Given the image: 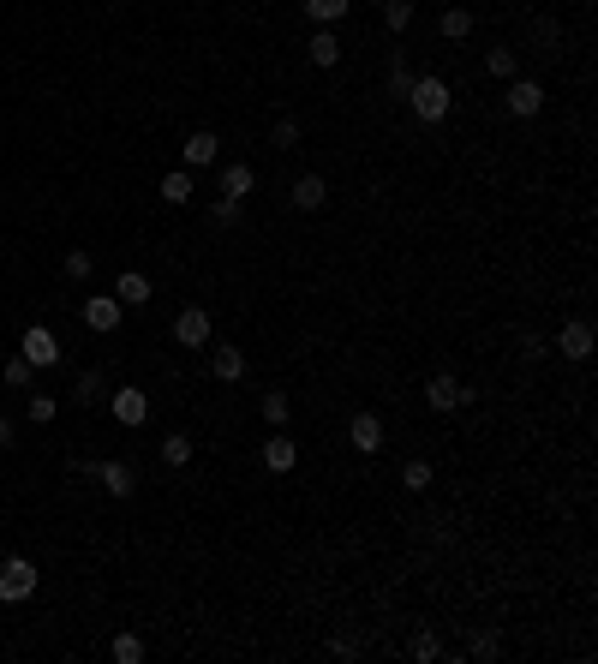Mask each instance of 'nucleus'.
<instances>
[{
	"label": "nucleus",
	"mask_w": 598,
	"mask_h": 664,
	"mask_svg": "<svg viewBox=\"0 0 598 664\" xmlns=\"http://www.w3.org/2000/svg\"><path fill=\"white\" fill-rule=\"evenodd\" d=\"M180 156H185V168H210V162H222V138L215 132H192L180 144Z\"/></svg>",
	"instance_id": "nucleus-12"
},
{
	"label": "nucleus",
	"mask_w": 598,
	"mask_h": 664,
	"mask_svg": "<svg viewBox=\"0 0 598 664\" xmlns=\"http://www.w3.org/2000/svg\"><path fill=\"white\" fill-rule=\"evenodd\" d=\"M401 485H407V491H425L431 485V461H407L401 467Z\"/></svg>",
	"instance_id": "nucleus-30"
},
{
	"label": "nucleus",
	"mask_w": 598,
	"mask_h": 664,
	"mask_svg": "<svg viewBox=\"0 0 598 664\" xmlns=\"http://www.w3.org/2000/svg\"><path fill=\"white\" fill-rule=\"evenodd\" d=\"M215 222L234 228V222H240V198H215Z\"/></svg>",
	"instance_id": "nucleus-34"
},
{
	"label": "nucleus",
	"mask_w": 598,
	"mask_h": 664,
	"mask_svg": "<svg viewBox=\"0 0 598 664\" xmlns=\"http://www.w3.org/2000/svg\"><path fill=\"white\" fill-rule=\"evenodd\" d=\"M55 413H60V401H55V395H30V419H36V425H48Z\"/></svg>",
	"instance_id": "nucleus-31"
},
{
	"label": "nucleus",
	"mask_w": 598,
	"mask_h": 664,
	"mask_svg": "<svg viewBox=\"0 0 598 664\" xmlns=\"http://www.w3.org/2000/svg\"><path fill=\"white\" fill-rule=\"evenodd\" d=\"M162 461H168V467H185V461H192V437H185V431H168V437H162Z\"/></svg>",
	"instance_id": "nucleus-22"
},
{
	"label": "nucleus",
	"mask_w": 598,
	"mask_h": 664,
	"mask_svg": "<svg viewBox=\"0 0 598 664\" xmlns=\"http://www.w3.org/2000/svg\"><path fill=\"white\" fill-rule=\"evenodd\" d=\"M174 342L180 347H210V312H204V305H185L180 318H174Z\"/></svg>",
	"instance_id": "nucleus-6"
},
{
	"label": "nucleus",
	"mask_w": 598,
	"mask_h": 664,
	"mask_svg": "<svg viewBox=\"0 0 598 664\" xmlns=\"http://www.w3.org/2000/svg\"><path fill=\"white\" fill-rule=\"evenodd\" d=\"M30 592H36V563H30V557H6V563H0V599L18 605Z\"/></svg>",
	"instance_id": "nucleus-3"
},
{
	"label": "nucleus",
	"mask_w": 598,
	"mask_h": 664,
	"mask_svg": "<svg viewBox=\"0 0 598 664\" xmlns=\"http://www.w3.org/2000/svg\"><path fill=\"white\" fill-rule=\"evenodd\" d=\"M533 43H544V48L556 43V18H539V25H533Z\"/></svg>",
	"instance_id": "nucleus-37"
},
{
	"label": "nucleus",
	"mask_w": 598,
	"mask_h": 664,
	"mask_svg": "<svg viewBox=\"0 0 598 664\" xmlns=\"http://www.w3.org/2000/svg\"><path fill=\"white\" fill-rule=\"evenodd\" d=\"M305 60H312V66H324V73H329V66L342 60V36H335V30H329V25H317V30H312V43H305Z\"/></svg>",
	"instance_id": "nucleus-13"
},
{
	"label": "nucleus",
	"mask_w": 598,
	"mask_h": 664,
	"mask_svg": "<svg viewBox=\"0 0 598 664\" xmlns=\"http://www.w3.org/2000/svg\"><path fill=\"white\" fill-rule=\"evenodd\" d=\"M389 90H395V96L414 90V73H407V55H401V48H395V60H389Z\"/></svg>",
	"instance_id": "nucleus-27"
},
{
	"label": "nucleus",
	"mask_w": 598,
	"mask_h": 664,
	"mask_svg": "<svg viewBox=\"0 0 598 664\" xmlns=\"http://www.w3.org/2000/svg\"><path fill=\"white\" fill-rule=\"evenodd\" d=\"M497 652H503L497 635H479V640H473V659H497Z\"/></svg>",
	"instance_id": "nucleus-36"
},
{
	"label": "nucleus",
	"mask_w": 598,
	"mask_h": 664,
	"mask_svg": "<svg viewBox=\"0 0 598 664\" xmlns=\"http://www.w3.org/2000/svg\"><path fill=\"white\" fill-rule=\"evenodd\" d=\"M556 347H563V360H586V353H593V323L569 318L563 330H556Z\"/></svg>",
	"instance_id": "nucleus-11"
},
{
	"label": "nucleus",
	"mask_w": 598,
	"mask_h": 664,
	"mask_svg": "<svg viewBox=\"0 0 598 664\" xmlns=\"http://www.w3.org/2000/svg\"><path fill=\"white\" fill-rule=\"evenodd\" d=\"M484 73H491V78H514V48L509 43L491 48V55H484Z\"/></svg>",
	"instance_id": "nucleus-24"
},
{
	"label": "nucleus",
	"mask_w": 598,
	"mask_h": 664,
	"mask_svg": "<svg viewBox=\"0 0 598 664\" xmlns=\"http://www.w3.org/2000/svg\"><path fill=\"white\" fill-rule=\"evenodd\" d=\"M407 102H414V114L425 120V126H437V120L449 114V102H455V90L443 84L437 73H425V78H414V90H407Z\"/></svg>",
	"instance_id": "nucleus-1"
},
{
	"label": "nucleus",
	"mask_w": 598,
	"mask_h": 664,
	"mask_svg": "<svg viewBox=\"0 0 598 664\" xmlns=\"http://www.w3.org/2000/svg\"><path fill=\"white\" fill-rule=\"evenodd\" d=\"M108 652H115V664H138L144 659V640L138 635H115V647H108Z\"/></svg>",
	"instance_id": "nucleus-28"
},
{
	"label": "nucleus",
	"mask_w": 598,
	"mask_h": 664,
	"mask_svg": "<svg viewBox=\"0 0 598 664\" xmlns=\"http://www.w3.org/2000/svg\"><path fill=\"white\" fill-rule=\"evenodd\" d=\"M437 30H443V36H449V43H461V36H467V30H473V13H467V6H449V13L437 18Z\"/></svg>",
	"instance_id": "nucleus-21"
},
{
	"label": "nucleus",
	"mask_w": 598,
	"mask_h": 664,
	"mask_svg": "<svg viewBox=\"0 0 598 664\" xmlns=\"http://www.w3.org/2000/svg\"><path fill=\"white\" fill-rule=\"evenodd\" d=\"M85 479H102V491H108V497H132V485H138L126 461H96V467H85Z\"/></svg>",
	"instance_id": "nucleus-10"
},
{
	"label": "nucleus",
	"mask_w": 598,
	"mask_h": 664,
	"mask_svg": "<svg viewBox=\"0 0 598 664\" xmlns=\"http://www.w3.org/2000/svg\"><path fill=\"white\" fill-rule=\"evenodd\" d=\"M294 203H299V210H324V203H329L324 173H299V180H294Z\"/></svg>",
	"instance_id": "nucleus-15"
},
{
	"label": "nucleus",
	"mask_w": 598,
	"mask_h": 664,
	"mask_svg": "<svg viewBox=\"0 0 598 664\" xmlns=\"http://www.w3.org/2000/svg\"><path fill=\"white\" fill-rule=\"evenodd\" d=\"M162 203H192V168H174V173H162Z\"/></svg>",
	"instance_id": "nucleus-19"
},
{
	"label": "nucleus",
	"mask_w": 598,
	"mask_h": 664,
	"mask_svg": "<svg viewBox=\"0 0 598 664\" xmlns=\"http://www.w3.org/2000/svg\"><path fill=\"white\" fill-rule=\"evenodd\" d=\"M544 108V84L539 78H509V114L514 120H533Z\"/></svg>",
	"instance_id": "nucleus-8"
},
{
	"label": "nucleus",
	"mask_w": 598,
	"mask_h": 664,
	"mask_svg": "<svg viewBox=\"0 0 598 664\" xmlns=\"http://www.w3.org/2000/svg\"><path fill=\"white\" fill-rule=\"evenodd\" d=\"M150 293H156V288H150V275H138V270H126L115 282V300L120 305H150Z\"/></svg>",
	"instance_id": "nucleus-16"
},
{
	"label": "nucleus",
	"mask_w": 598,
	"mask_h": 664,
	"mask_svg": "<svg viewBox=\"0 0 598 664\" xmlns=\"http://www.w3.org/2000/svg\"><path fill=\"white\" fill-rule=\"evenodd\" d=\"M347 443H354L359 455H377V449H384V419L377 413H354L347 419Z\"/></svg>",
	"instance_id": "nucleus-9"
},
{
	"label": "nucleus",
	"mask_w": 598,
	"mask_h": 664,
	"mask_svg": "<svg viewBox=\"0 0 598 664\" xmlns=\"http://www.w3.org/2000/svg\"><path fill=\"white\" fill-rule=\"evenodd\" d=\"M347 6L354 0H305V18L312 25H335V18H347Z\"/></svg>",
	"instance_id": "nucleus-20"
},
{
	"label": "nucleus",
	"mask_w": 598,
	"mask_h": 664,
	"mask_svg": "<svg viewBox=\"0 0 598 664\" xmlns=\"http://www.w3.org/2000/svg\"><path fill=\"white\" fill-rule=\"evenodd\" d=\"M108 413H115L120 425H132V431H138L144 419H150V395H144L138 383H126V390H115V395H108Z\"/></svg>",
	"instance_id": "nucleus-5"
},
{
	"label": "nucleus",
	"mask_w": 598,
	"mask_h": 664,
	"mask_svg": "<svg viewBox=\"0 0 598 664\" xmlns=\"http://www.w3.org/2000/svg\"><path fill=\"white\" fill-rule=\"evenodd\" d=\"M72 401H78V407L102 401V372H85V377H78V383H72Z\"/></svg>",
	"instance_id": "nucleus-25"
},
{
	"label": "nucleus",
	"mask_w": 598,
	"mask_h": 664,
	"mask_svg": "<svg viewBox=\"0 0 598 664\" xmlns=\"http://www.w3.org/2000/svg\"><path fill=\"white\" fill-rule=\"evenodd\" d=\"M299 144V120H275V150H294Z\"/></svg>",
	"instance_id": "nucleus-32"
},
{
	"label": "nucleus",
	"mask_w": 598,
	"mask_h": 664,
	"mask_svg": "<svg viewBox=\"0 0 598 664\" xmlns=\"http://www.w3.org/2000/svg\"><path fill=\"white\" fill-rule=\"evenodd\" d=\"M264 467H270V473H294V467H299V449H294V437H282V431H275L270 443H264Z\"/></svg>",
	"instance_id": "nucleus-14"
},
{
	"label": "nucleus",
	"mask_w": 598,
	"mask_h": 664,
	"mask_svg": "<svg viewBox=\"0 0 598 664\" xmlns=\"http://www.w3.org/2000/svg\"><path fill=\"white\" fill-rule=\"evenodd\" d=\"M384 25L389 30H407V25H414V0H384Z\"/></svg>",
	"instance_id": "nucleus-26"
},
{
	"label": "nucleus",
	"mask_w": 598,
	"mask_h": 664,
	"mask_svg": "<svg viewBox=\"0 0 598 664\" xmlns=\"http://www.w3.org/2000/svg\"><path fill=\"white\" fill-rule=\"evenodd\" d=\"M13 437H18V431L6 425V419H0V449H13Z\"/></svg>",
	"instance_id": "nucleus-38"
},
{
	"label": "nucleus",
	"mask_w": 598,
	"mask_h": 664,
	"mask_svg": "<svg viewBox=\"0 0 598 664\" xmlns=\"http://www.w3.org/2000/svg\"><path fill=\"white\" fill-rule=\"evenodd\" d=\"M264 419H270L275 431H282L287 419H294V401H287V395H282V390H270V395H264Z\"/></svg>",
	"instance_id": "nucleus-23"
},
{
	"label": "nucleus",
	"mask_w": 598,
	"mask_h": 664,
	"mask_svg": "<svg viewBox=\"0 0 598 664\" xmlns=\"http://www.w3.org/2000/svg\"><path fill=\"white\" fill-rule=\"evenodd\" d=\"M252 186H257L252 162H228V168H222V198H245Z\"/></svg>",
	"instance_id": "nucleus-17"
},
{
	"label": "nucleus",
	"mask_w": 598,
	"mask_h": 664,
	"mask_svg": "<svg viewBox=\"0 0 598 664\" xmlns=\"http://www.w3.org/2000/svg\"><path fill=\"white\" fill-rule=\"evenodd\" d=\"M414 659H437V635H425V629H419V635H414Z\"/></svg>",
	"instance_id": "nucleus-35"
},
{
	"label": "nucleus",
	"mask_w": 598,
	"mask_h": 664,
	"mask_svg": "<svg viewBox=\"0 0 598 664\" xmlns=\"http://www.w3.org/2000/svg\"><path fill=\"white\" fill-rule=\"evenodd\" d=\"M473 395H479V390H473V383H461L455 372H437V377L425 383L431 413H455V407H473Z\"/></svg>",
	"instance_id": "nucleus-2"
},
{
	"label": "nucleus",
	"mask_w": 598,
	"mask_h": 664,
	"mask_svg": "<svg viewBox=\"0 0 598 664\" xmlns=\"http://www.w3.org/2000/svg\"><path fill=\"white\" fill-rule=\"evenodd\" d=\"M120 312H126V305H120L115 293H90V300H85V323L96 335H115L120 330Z\"/></svg>",
	"instance_id": "nucleus-7"
},
{
	"label": "nucleus",
	"mask_w": 598,
	"mask_h": 664,
	"mask_svg": "<svg viewBox=\"0 0 598 664\" xmlns=\"http://www.w3.org/2000/svg\"><path fill=\"white\" fill-rule=\"evenodd\" d=\"M18 353H25L36 372H55V365H60V335L43 330V323H30V330H25V347H18Z\"/></svg>",
	"instance_id": "nucleus-4"
},
{
	"label": "nucleus",
	"mask_w": 598,
	"mask_h": 664,
	"mask_svg": "<svg viewBox=\"0 0 598 664\" xmlns=\"http://www.w3.org/2000/svg\"><path fill=\"white\" fill-rule=\"evenodd\" d=\"M6 383H18V390H30V383H36V365H30L25 353H18V360H6Z\"/></svg>",
	"instance_id": "nucleus-29"
},
{
	"label": "nucleus",
	"mask_w": 598,
	"mask_h": 664,
	"mask_svg": "<svg viewBox=\"0 0 598 664\" xmlns=\"http://www.w3.org/2000/svg\"><path fill=\"white\" fill-rule=\"evenodd\" d=\"M210 372L222 377V383H240V377H245V353H240V347H215Z\"/></svg>",
	"instance_id": "nucleus-18"
},
{
	"label": "nucleus",
	"mask_w": 598,
	"mask_h": 664,
	"mask_svg": "<svg viewBox=\"0 0 598 664\" xmlns=\"http://www.w3.org/2000/svg\"><path fill=\"white\" fill-rule=\"evenodd\" d=\"M66 275L72 282H90V252H66Z\"/></svg>",
	"instance_id": "nucleus-33"
}]
</instances>
